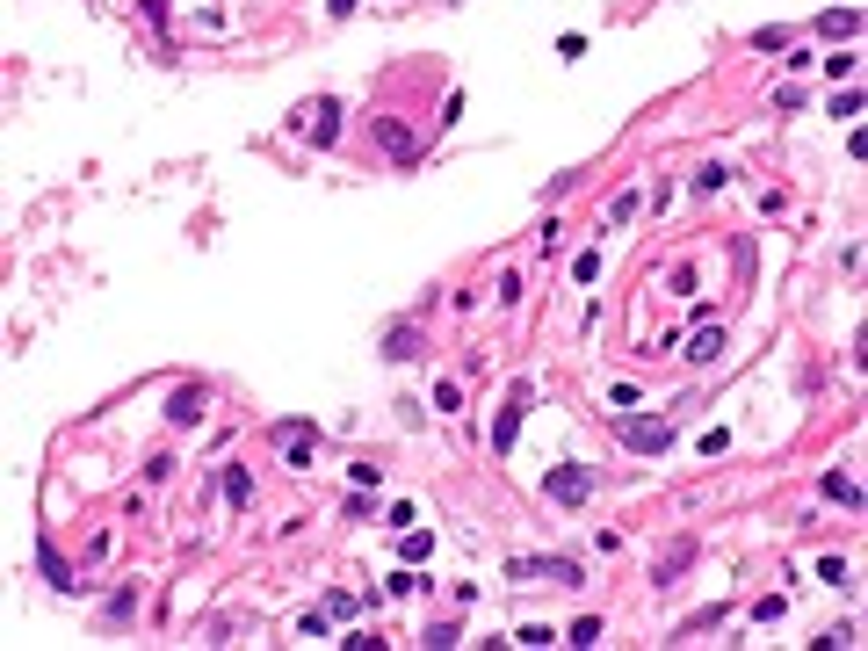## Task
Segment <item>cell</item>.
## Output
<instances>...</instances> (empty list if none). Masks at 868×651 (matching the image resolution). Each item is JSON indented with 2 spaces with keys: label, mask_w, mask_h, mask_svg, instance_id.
Instances as JSON below:
<instances>
[{
  "label": "cell",
  "mask_w": 868,
  "mask_h": 651,
  "mask_svg": "<svg viewBox=\"0 0 868 651\" xmlns=\"http://www.w3.org/2000/svg\"><path fill=\"white\" fill-rule=\"evenodd\" d=\"M615 442L623 449H637V456H666L673 449V420H651V413H615Z\"/></svg>",
  "instance_id": "obj_1"
},
{
  "label": "cell",
  "mask_w": 868,
  "mask_h": 651,
  "mask_svg": "<svg viewBox=\"0 0 868 651\" xmlns=\"http://www.w3.org/2000/svg\"><path fill=\"white\" fill-rule=\"evenodd\" d=\"M543 500H557V507L594 500V471H586V463H557V471L543 478Z\"/></svg>",
  "instance_id": "obj_2"
},
{
  "label": "cell",
  "mask_w": 868,
  "mask_h": 651,
  "mask_svg": "<svg viewBox=\"0 0 868 651\" xmlns=\"http://www.w3.org/2000/svg\"><path fill=\"white\" fill-rule=\"evenodd\" d=\"M514 579H550V586H579V565H572V557H514V565H507Z\"/></svg>",
  "instance_id": "obj_3"
},
{
  "label": "cell",
  "mask_w": 868,
  "mask_h": 651,
  "mask_svg": "<svg viewBox=\"0 0 868 651\" xmlns=\"http://www.w3.org/2000/svg\"><path fill=\"white\" fill-rule=\"evenodd\" d=\"M529 398H536L529 384H514V391H507V406H500V427H492V449H500V456L514 449V434H521V420H529Z\"/></svg>",
  "instance_id": "obj_4"
},
{
  "label": "cell",
  "mask_w": 868,
  "mask_h": 651,
  "mask_svg": "<svg viewBox=\"0 0 868 651\" xmlns=\"http://www.w3.org/2000/svg\"><path fill=\"white\" fill-rule=\"evenodd\" d=\"M275 442H283V463H290V471H312V420H283V427H275Z\"/></svg>",
  "instance_id": "obj_5"
},
{
  "label": "cell",
  "mask_w": 868,
  "mask_h": 651,
  "mask_svg": "<svg viewBox=\"0 0 868 651\" xmlns=\"http://www.w3.org/2000/svg\"><path fill=\"white\" fill-rule=\"evenodd\" d=\"M377 145L391 152L398 167H413V160H420V138H413L406 123H398V116H377Z\"/></svg>",
  "instance_id": "obj_6"
},
{
  "label": "cell",
  "mask_w": 868,
  "mask_h": 651,
  "mask_svg": "<svg viewBox=\"0 0 868 651\" xmlns=\"http://www.w3.org/2000/svg\"><path fill=\"white\" fill-rule=\"evenodd\" d=\"M297 131L312 138V145H333V138H340V109H333V102H312V109L297 116Z\"/></svg>",
  "instance_id": "obj_7"
},
{
  "label": "cell",
  "mask_w": 868,
  "mask_h": 651,
  "mask_svg": "<svg viewBox=\"0 0 868 651\" xmlns=\"http://www.w3.org/2000/svg\"><path fill=\"white\" fill-rule=\"evenodd\" d=\"M203 406H210V391H203V384H181V391L167 398V420L189 427V420H203Z\"/></svg>",
  "instance_id": "obj_8"
},
{
  "label": "cell",
  "mask_w": 868,
  "mask_h": 651,
  "mask_svg": "<svg viewBox=\"0 0 868 651\" xmlns=\"http://www.w3.org/2000/svg\"><path fill=\"white\" fill-rule=\"evenodd\" d=\"M37 565H44V579L58 586V594H73V586H80V579H73V565L58 557V543H51V536H37Z\"/></svg>",
  "instance_id": "obj_9"
},
{
  "label": "cell",
  "mask_w": 868,
  "mask_h": 651,
  "mask_svg": "<svg viewBox=\"0 0 868 651\" xmlns=\"http://www.w3.org/2000/svg\"><path fill=\"white\" fill-rule=\"evenodd\" d=\"M384 362H420V326H413V319H398V326L384 333Z\"/></svg>",
  "instance_id": "obj_10"
},
{
  "label": "cell",
  "mask_w": 868,
  "mask_h": 651,
  "mask_svg": "<svg viewBox=\"0 0 868 651\" xmlns=\"http://www.w3.org/2000/svg\"><path fill=\"white\" fill-rule=\"evenodd\" d=\"M717 355H724V326H717V319H702L695 340H688V362H717Z\"/></svg>",
  "instance_id": "obj_11"
},
{
  "label": "cell",
  "mask_w": 868,
  "mask_h": 651,
  "mask_svg": "<svg viewBox=\"0 0 868 651\" xmlns=\"http://www.w3.org/2000/svg\"><path fill=\"white\" fill-rule=\"evenodd\" d=\"M688 565H695V543H673V550L659 557V572H651V579H659V586H673V579L688 572Z\"/></svg>",
  "instance_id": "obj_12"
},
{
  "label": "cell",
  "mask_w": 868,
  "mask_h": 651,
  "mask_svg": "<svg viewBox=\"0 0 868 651\" xmlns=\"http://www.w3.org/2000/svg\"><path fill=\"white\" fill-rule=\"evenodd\" d=\"M818 29H825V37H840V44H847L854 29H861V15H854V8H825V15H818Z\"/></svg>",
  "instance_id": "obj_13"
},
{
  "label": "cell",
  "mask_w": 868,
  "mask_h": 651,
  "mask_svg": "<svg viewBox=\"0 0 868 651\" xmlns=\"http://www.w3.org/2000/svg\"><path fill=\"white\" fill-rule=\"evenodd\" d=\"M398 557H406V565H420V557H434V529H406V536H398Z\"/></svg>",
  "instance_id": "obj_14"
},
{
  "label": "cell",
  "mask_w": 868,
  "mask_h": 651,
  "mask_svg": "<svg viewBox=\"0 0 868 651\" xmlns=\"http://www.w3.org/2000/svg\"><path fill=\"white\" fill-rule=\"evenodd\" d=\"M225 500H232V507L254 500V471H246V463H232V471H225Z\"/></svg>",
  "instance_id": "obj_15"
},
{
  "label": "cell",
  "mask_w": 868,
  "mask_h": 651,
  "mask_svg": "<svg viewBox=\"0 0 868 651\" xmlns=\"http://www.w3.org/2000/svg\"><path fill=\"white\" fill-rule=\"evenodd\" d=\"M825 500H840V507H861V485H854L847 471H832V478H825Z\"/></svg>",
  "instance_id": "obj_16"
},
{
  "label": "cell",
  "mask_w": 868,
  "mask_h": 651,
  "mask_svg": "<svg viewBox=\"0 0 868 651\" xmlns=\"http://www.w3.org/2000/svg\"><path fill=\"white\" fill-rule=\"evenodd\" d=\"M565 644H601V615H579V623L565 630Z\"/></svg>",
  "instance_id": "obj_17"
},
{
  "label": "cell",
  "mask_w": 868,
  "mask_h": 651,
  "mask_svg": "<svg viewBox=\"0 0 868 651\" xmlns=\"http://www.w3.org/2000/svg\"><path fill=\"white\" fill-rule=\"evenodd\" d=\"M630 217H637V189H623V196L608 203V225H630Z\"/></svg>",
  "instance_id": "obj_18"
},
{
  "label": "cell",
  "mask_w": 868,
  "mask_h": 651,
  "mask_svg": "<svg viewBox=\"0 0 868 651\" xmlns=\"http://www.w3.org/2000/svg\"><path fill=\"white\" fill-rule=\"evenodd\" d=\"M449 644H463V630H456V623H434V630H427V651H449Z\"/></svg>",
  "instance_id": "obj_19"
},
{
  "label": "cell",
  "mask_w": 868,
  "mask_h": 651,
  "mask_svg": "<svg viewBox=\"0 0 868 651\" xmlns=\"http://www.w3.org/2000/svg\"><path fill=\"white\" fill-rule=\"evenodd\" d=\"M753 44H760V51H782V44H789V29H782V22H767V29H753Z\"/></svg>",
  "instance_id": "obj_20"
},
{
  "label": "cell",
  "mask_w": 868,
  "mask_h": 651,
  "mask_svg": "<svg viewBox=\"0 0 868 651\" xmlns=\"http://www.w3.org/2000/svg\"><path fill=\"white\" fill-rule=\"evenodd\" d=\"M854 66H861L854 51H832V58H825V73H832V80H854Z\"/></svg>",
  "instance_id": "obj_21"
},
{
  "label": "cell",
  "mask_w": 868,
  "mask_h": 651,
  "mask_svg": "<svg viewBox=\"0 0 868 651\" xmlns=\"http://www.w3.org/2000/svg\"><path fill=\"white\" fill-rule=\"evenodd\" d=\"M131 608H138V586H116V594H109V615L123 623V615H131Z\"/></svg>",
  "instance_id": "obj_22"
},
{
  "label": "cell",
  "mask_w": 868,
  "mask_h": 651,
  "mask_svg": "<svg viewBox=\"0 0 868 651\" xmlns=\"http://www.w3.org/2000/svg\"><path fill=\"white\" fill-rule=\"evenodd\" d=\"M355 8H362V0H326V15H340V22H348Z\"/></svg>",
  "instance_id": "obj_23"
}]
</instances>
